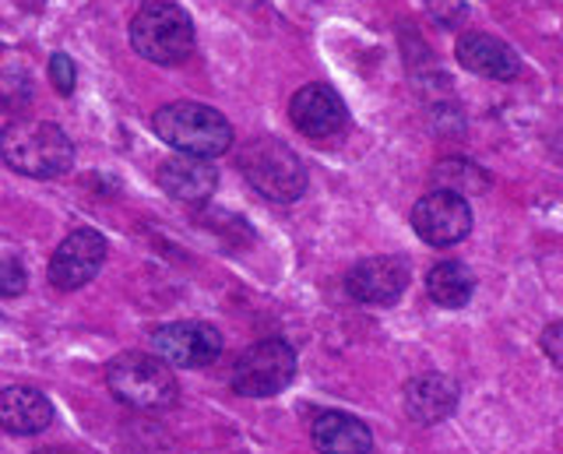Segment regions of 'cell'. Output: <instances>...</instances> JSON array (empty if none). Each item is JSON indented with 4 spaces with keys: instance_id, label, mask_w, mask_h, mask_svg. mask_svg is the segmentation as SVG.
I'll return each instance as SVG.
<instances>
[{
    "instance_id": "obj_1",
    "label": "cell",
    "mask_w": 563,
    "mask_h": 454,
    "mask_svg": "<svg viewBox=\"0 0 563 454\" xmlns=\"http://www.w3.org/2000/svg\"><path fill=\"white\" fill-rule=\"evenodd\" d=\"M0 155L18 173H25L32 180H53L75 166V145L70 137L49 124V120H29L18 117L0 134Z\"/></svg>"
},
{
    "instance_id": "obj_2",
    "label": "cell",
    "mask_w": 563,
    "mask_h": 454,
    "mask_svg": "<svg viewBox=\"0 0 563 454\" xmlns=\"http://www.w3.org/2000/svg\"><path fill=\"white\" fill-rule=\"evenodd\" d=\"M152 128L169 148L180 155H194V159H216L233 145L229 120L216 107H205V102H169L152 117Z\"/></svg>"
},
{
    "instance_id": "obj_3",
    "label": "cell",
    "mask_w": 563,
    "mask_h": 454,
    "mask_svg": "<svg viewBox=\"0 0 563 454\" xmlns=\"http://www.w3.org/2000/svg\"><path fill=\"white\" fill-rule=\"evenodd\" d=\"M106 388L120 398L123 406L141 409V412H163L173 409L180 398V384H176L173 370L145 353H120L106 366Z\"/></svg>"
},
{
    "instance_id": "obj_4",
    "label": "cell",
    "mask_w": 563,
    "mask_h": 454,
    "mask_svg": "<svg viewBox=\"0 0 563 454\" xmlns=\"http://www.w3.org/2000/svg\"><path fill=\"white\" fill-rule=\"evenodd\" d=\"M131 46L152 64H180L194 49V22L173 0H148L131 19Z\"/></svg>"
},
{
    "instance_id": "obj_5",
    "label": "cell",
    "mask_w": 563,
    "mask_h": 454,
    "mask_svg": "<svg viewBox=\"0 0 563 454\" xmlns=\"http://www.w3.org/2000/svg\"><path fill=\"white\" fill-rule=\"evenodd\" d=\"M240 169L257 195L278 204L299 201V195L307 190L303 163H299V155L289 145H282L278 137H254L251 145H243Z\"/></svg>"
},
{
    "instance_id": "obj_6",
    "label": "cell",
    "mask_w": 563,
    "mask_h": 454,
    "mask_svg": "<svg viewBox=\"0 0 563 454\" xmlns=\"http://www.w3.org/2000/svg\"><path fill=\"white\" fill-rule=\"evenodd\" d=\"M296 377V353L289 342L264 339L236 359L233 391L243 398H272L286 391Z\"/></svg>"
},
{
    "instance_id": "obj_7",
    "label": "cell",
    "mask_w": 563,
    "mask_h": 454,
    "mask_svg": "<svg viewBox=\"0 0 563 454\" xmlns=\"http://www.w3.org/2000/svg\"><path fill=\"white\" fill-rule=\"evenodd\" d=\"M412 230L430 247H454L472 233V208L454 190H430L412 208Z\"/></svg>"
},
{
    "instance_id": "obj_8",
    "label": "cell",
    "mask_w": 563,
    "mask_h": 454,
    "mask_svg": "<svg viewBox=\"0 0 563 454\" xmlns=\"http://www.w3.org/2000/svg\"><path fill=\"white\" fill-rule=\"evenodd\" d=\"M152 345L163 363L173 366H208L222 356V335L208 321H173L152 331Z\"/></svg>"
},
{
    "instance_id": "obj_9",
    "label": "cell",
    "mask_w": 563,
    "mask_h": 454,
    "mask_svg": "<svg viewBox=\"0 0 563 454\" xmlns=\"http://www.w3.org/2000/svg\"><path fill=\"white\" fill-rule=\"evenodd\" d=\"M106 261V240L99 230H88V225H81V230L67 233L60 240V247L53 251L49 257V278L57 289H81L88 286L92 278L99 275Z\"/></svg>"
},
{
    "instance_id": "obj_10",
    "label": "cell",
    "mask_w": 563,
    "mask_h": 454,
    "mask_svg": "<svg viewBox=\"0 0 563 454\" xmlns=\"http://www.w3.org/2000/svg\"><path fill=\"white\" fill-rule=\"evenodd\" d=\"M405 286H409V265L401 257L380 254V257H363L360 265H352L345 275V289L352 300L369 303V307H391L401 300Z\"/></svg>"
},
{
    "instance_id": "obj_11",
    "label": "cell",
    "mask_w": 563,
    "mask_h": 454,
    "mask_svg": "<svg viewBox=\"0 0 563 454\" xmlns=\"http://www.w3.org/2000/svg\"><path fill=\"white\" fill-rule=\"evenodd\" d=\"M289 117H292L299 134L317 137V142L342 134L349 124L345 102L339 92L331 89V85H303V89H299L289 102Z\"/></svg>"
},
{
    "instance_id": "obj_12",
    "label": "cell",
    "mask_w": 563,
    "mask_h": 454,
    "mask_svg": "<svg viewBox=\"0 0 563 454\" xmlns=\"http://www.w3.org/2000/svg\"><path fill=\"white\" fill-rule=\"evenodd\" d=\"M155 177L158 187L180 204H205L219 187L216 166H208V159H194V155H173L158 166Z\"/></svg>"
},
{
    "instance_id": "obj_13",
    "label": "cell",
    "mask_w": 563,
    "mask_h": 454,
    "mask_svg": "<svg viewBox=\"0 0 563 454\" xmlns=\"http://www.w3.org/2000/svg\"><path fill=\"white\" fill-rule=\"evenodd\" d=\"M454 54L462 60L465 71L493 78V81H510L521 71V60L515 49H510L504 40L489 36V32H465V36L457 40Z\"/></svg>"
},
{
    "instance_id": "obj_14",
    "label": "cell",
    "mask_w": 563,
    "mask_h": 454,
    "mask_svg": "<svg viewBox=\"0 0 563 454\" xmlns=\"http://www.w3.org/2000/svg\"><path fill=\"white\" fill-rule=\"evenodd\" d=\"M457 409V384L444 374H422L405 384V412L412 423L433 427Z\"/></svg>"
},
{
    "instance_id": "obj_15",
    "label": "cell",
    "mask_w": 563,
    "mask_h": 454,
    "mask_svg": "<svg viewBox=\"0 0 563 454\" xmlns=\"http://www.w3.org/2000/svg\"><path fill=\"white\" fill-rule=\"evenodd\" d=\"M53 423V406L49 398L32 388V384H11L0 391V427L18 436L43 433Z\"/></svg>"
},
{
    "instance_id": "obj_16",
    "label": "cell",
    "mask_w": 563,
    "mask_h": 454,
    "mask_svg": "<svg viewBox=\"0 0 563 454\" xmlns=\"http://www.w3.org/2000/svg\"><path fill=\"white\" fill-rule=\"evenodd\" d=\"M310 441L321 454H369L374 433L349 412H321L310 423Z\"/></svg>"
},
{
    "instance_id": "obj_17",
    "label": "cell",
    "mask_w": 563,
    "mask_h": 454,
    "mask_svg": "<svg viewBox=\"0 0 563 454\" xmlns=\"http://www.w3.org/2000/svg\"><path fill=\"white\" fill-rule=\"evenodd\" d=\"M427 292H430L433 303L457 310L472 300L475 275L468 272V265H462V261H440V265H433L427 275Z\"/></svg>"
},
{
    "instance_id": "obj_18",
    "label": "cell",
    "mask_w": 563,
    "mask_h": 454,
    "mask_svg": "<svg viewBox=\"0 0 563 454\" xmlns=\"http://www.w3.org/2000/svg\"><path fill=\"white\" fill-rule=\"evenodd\" d=\"M433 180H437V190H454V195H479V190L489 187L486 173L479 166H472L465 159H451V163H440L433 169Z\"/></svg>"
},
{
    "instance_id": "obj_19",
    "label": "cell",
    "mask_w": 563,
    "mask_h": 454,
    "mask_svg": "<svg viewBox=\"0 0 563 454\" xmlns=\"http://www.w3.org/2000/svg\"><path fill=\"white\" fill-rule=\"evenodd\" d=\"M29 102V78L25 75H0V110H18Z\"/></svg>"
},
{
    "instance_id": "obj_20",
    "label": "cell",
    "mask_w": 563,
    "mask_h": 454,
    "mask_svg": "<svg viewBox=\"0 0 563 454\" xmlns=\"http://www.w3.org/2000/svg\"><path fill=\"white\" fill-rule=\"evenodd\" d=\"M25 286H29L25 268L18 265L14 257L0 254V296H22V292H25Z\"/></svg>"
},
{
    "instance_id": "obj_21",
    "label": "cell",
    "mask_w": 563,
    "mask_h": 454,
    "mask_svg": "<svg viewBox=\"0 0 563 454\" xmlns=\"http://www.w3.org/2000/svg\"><path fill=\"white\" fill-rule=\"evenodd\" d=\"M49 78H53V89L60 96H70L75 92V81H78V71H75V60L67 54H53L49 57Z\"/></svg>"
},
{
    "instance_id": "obj_22",
    "label": "cell",
    "mask_w": 563,
    "mask_h": 454,
    "mask_svg": "<svg viewBox=\"0 0 563 454\" xmlns=\"http://www.w3.org/2000/svg\"><path fill=\"white\" fill-rule=\"evenodd\" d=\"M427 11H430V19L437 25H444V29H454V25L465 22V4H462V0H430Z\"/></svg>"
},
{
    "instance_id": "obj_23",
    "label": "cell",
    "mask_w": 563,
    "mask_h": 454,
    "mask_svg": "<svg viewBox=\"0 0 563 454\" xmlns=\"http://www.w3.org/2000/svg\"><path fill=\"white\" fill-rule=\"evenodd\" d=\"M539 342H542V353L550 356V363L563 370V321H556V324L545 328Z\"/></svg>"
}]
</instances>
